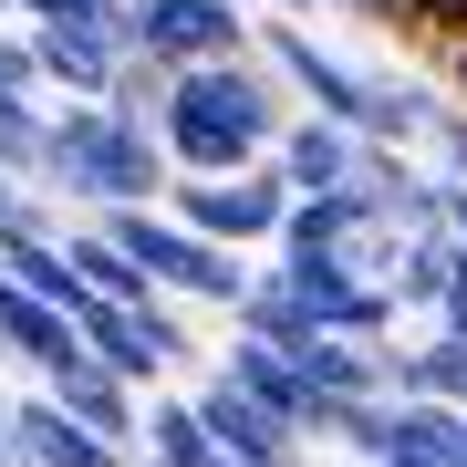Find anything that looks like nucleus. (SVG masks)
Masks as SVG:
<instances>
[{
  "instance_id": "9",
  "label": "nucleus",
  "mask_w": 467,
  "mask_h": 467,
  "mask_svg": "<svg viewBox=\"0 0 467 467\" xmlns=\"http://www.w3.org/2000/svg\"><path fill=\"white\" fill-rule=\"evenodd\" d=\"M198 416H208L218 447H229V467H312V457H301L312 436H301L291 416H270L260 395H239L229 374H208V384H198Z\"/></svg>"
},
{
  "instance_id": "24",
  "label": "nucleus",
  "mask_w": 467,
  "mask_h": 467,
  "mask_svg": "<svg viewBox=\"0 0 467 467\" xmlns=\"http://www.w3.org/2000/svg\"><path fill=\"white\" fill-rule=\"evenodd\" d=\"M32 229H52V187L0 167V239H32Z\"/></svg>"
},
{
  "instance_id": "15",
  "label": "nucleus",
  "mask_w": 467,
  "mask_h": 467,
  "mask_svg": "<svg viewBox=\"0 0 467 467\" xmlns=\"http://www.w3.org/2000/svg\"><path fill=\"white\" fill-rule=\"evenodd\" d=\"M73 343H84V333H73V312H52V301H42V291H21V281H0V364H11V374H32V384H42Z\"/></svg>"
},
{
  "instance_id": "5",
  "label": "nucleus",
  "mask_w": 467,
  "mask_h": 467,
  "mask_svg": "<svg viewBox=\"0 0 467 467\" xmlns=\"http://www.w3.org/2000/svg\"><path fill=\"white\" fill-rule=\"evenodd\" d=\"M125 42L167 73H198V63H239L260 52V21L239 0H125Z\"/></svg>"
},
{
  "instance_id": "7",
  "label": "nucleus",
  "mask_w": 467,
  "mask_h": 467,
  "mask_svg": "<svg viewBox=\"0 0 467 467\" xmlns=\"http://www.w3.org/2000/svg\"><path fill=\"white\" fill-rule=\"evenodd\" d=\"M260 63L291 84L301 115H333V125H364V73L374 63H353V52H333L312 32V21H291V11H270L260 21Z\"/></svg>"
},
{
  "instance_id": "26",
  "label": "nucleus",
  "mask_w": 467,
  "mask_h": 467,
  "mask_svg": "<svg viewBox=\"0 0 467 467\" xmlns=\"http://www.w3.org/2000/svg\"><path fill=\"white\" fill-rule=\"evenodd\" d=\"M322 11L364 21V32H416V0H322Z\"/></svg>"
},
{
  "instance_id": "19",
  "label": "nucleus",
  "mask_w": 467,
  "mask_h": 467,
  "mask_svg": "<svg viewBox=\"0 0 467 467\" xmlns=\"http://www.w3.org/2000/svg\"><path fill=\"white\" fill-rule=\"evenodd\" d=\"M146 467H229V447L208 436V416H198V395H156L146 405V447H135Z\"/></svg>"
},
{
  "instance_id": "17",
  "label": "nucleus",
  "mask_w": 467,
  "mask_h": 467,
  "mask_svg": "<svg viewBox=\"0 0 467 467\" xmlns=\"http://www.w3.org/2000/svg\"><path fill=\"white\" fill-rule=\"evenodd\" d=\"M457 229H416V239H405V250H395V270H384V291H395V312H426L436 322V301H447V281H457Z\"/></svg>"
},
{
  "instance_id": "32",
  "label": "nucleus",
  "mask_w": 467,
  "mask_h": 467,
  "mask_svg": "<svg viewBox=\"0 0 467 467\" xmlns=\"http://www.w3.org/2000/svg\"><path fill=\"white\" fill-rule=\"evenodd\" d=\"M11 11H21V0H0V21H11Z\"/></svg>"
},
{
  "instance_id": "21",
  "label": "nucleus",
  "mask_w": 467,
  "mask_h": 467,
  "mask_svg": "<svg viewBox=\"0 0 467 467\" xmlns=\"http://www.w3.org/2000/svg\"><path fill=\"white\" fill-rule=\"evenodd\" d=\"M63 250H73V270H84V291H94V301H156V281H146V270H135L115 239L94 229V218H84V229H63Z\"/></svg>"
},
{
  "instance_id": "4",
  "label": "nucleus",
  "mask_w": 467,
  "mask_h": 467,
  "mask_svg": "<svg viewBox=\"0 0 467 467\" xmlns=\"http://www.w3.org/2000/svg\"><path fill=\"white\" fill-rule=\"evenodd\" d=\"M167 208L187 218L198 239H229V250H281V218H291V177L270 167H229V177H177Z\"/></svg>"
},
{
  "instance_id": "20",
  "label": "nucleus",
  "mask_w": 467,
  "mask_h": 467,
  "mask_svg": "<svg viewBox=\"0 0 467 467\" xmlns=\"http://www.w3.org/2000/svg\"><path fill=\"white\" fill-rule=\"evenodd\" d=\"M229 322H239L250 343H281V353H301V343H312V312H301V291H291L270 260H260V281L239 291V312H229Z\"/></svg>"
},
{
  "instance_id": "11",
  "label": "nucleus",
  "mask_w": 467,
  "mask_h": 467,
  "mask_svg": "<svg viewBox=\"0 0 467 467\" xmlns=\"http://www.w3.org/2000/svg\"><path fill=\"white\" fill-rule=\"evenodd\" d=\"M11 436H21V457H32V467H146L135 447H115V436H94V426H73L42 384H32V395H11Z\"/></svg>"
},
{
  "instance_id": "16",
  "label": "nucleus",
  "mask_w": 467,
  "mask_h": 467,
  "mask_svg": "<svg viewBox=\"0 0 467 467\" xmlns=\"http://www.w3.org/2000/svg\"><path fill=\"white\" fill-rule=\"evenodd\" d=\"M218 374H229V384H239V395H260V405H270V416H291L301 436H312V384H301V364H291V353H281V343H250V333H239L229 353H218Z\"/></svg>"
},
{
  "instance_id": "14",
  "label": "nucleus",
  "mask_w": 467,
  "mask_h": 467,
  "mask_svg": "<svg viewBox=\"0 0 467 467\" xmlns=\"http://www.w3.org/2000/svg\"><path fill=\"white\" fill-rule=\"evenodd\" d=\"M270 167L291 177V198H322V187H353V167H364V135L333 125V115H291L281 146H270Z\"/></svg>"
},
{
  "instance_id": "22",
  "label": "nucleus",
  "mask_w": 467,
  "mask_h": 467,
  "mask_svg": "<svg viewBox=\"0 0 467 467\" xmlns=\"http://www.w3.org/2000/svg\"><path fill=\"white\" fill-rule=\"evenodd\" d=\"M42 146H52V104L42 94H0V167L42 187Z\"/></svg>"
},
{
  "instance_id": "10",
  "label": "nucleus",
  "mask_w": 467,
  "mask_h": 467,
  "mask_svg": "<svg viewBox=\"0 0 467 467\" xmlns=\"http://www.w3.org/2000/svg\"><path fill=\"white\" fill-rule=\"evenodd\" d=\"M42 395H52V405H63V416H73V426H94V436H115V447H146V395H135V384H125V374H104V364H94V353H84V343H73V353H63V364H52V374H42Z\"/></svg>"
},
{
  "instance_id": "8",
  "label": "nucleus",
  "mask_w": 467,
  "mask_h": 467,
  "mask_svg": "<svg viewBox=\"0 0 467 467\" xmlns=\"http://www.w3.org/2000/svg\"><path fill=\"white\" fill-rule=\"evenodd\" d=\"M270 270L301 291V312H312V333H353V343H384L395 333V291L374 281V270H353V260H281L270 250Z\"/></svg>"
},
{
  "instance_id": "3",
  "label": "nucleus",
  "mask_w": 467,
  "mask_h": 467,
  "mask_svg": "<svg viewBox=\"0 0 467 467\" xmlns=\"http://www.w3.org/2000/svg\"><path fill=\"white\" fill-rule=\"evenodd\" d=\"M21 32L42 52V94L104 104V84L125 73V0H21Z\"/></svg>"
},
{
  "instance_id": "29",
  "label": "nucleus",
  "mask_w": 467,
  "mask_h": 467,
  "mask_svg": "<svg viewBox=\"0 0 467 467\" xmlns=\"http://www.w3.org/2000/svg\"><path fill=\"white\" fill-rule=\"evenodd\" d=\"M0 467H32V457H21V436H11V395H0Z\"/></svg>"
},
{
  "instance_id": "13",
  "label": "nucleus",
  "mask_w": 467,
  "mask_h": 467,
  "mask_svg": "<svg viewBox=\"0 0 467 467\" xmlns=\"http://www.w3.org/2000/svg\"><path fill=\"white\" fill-rule=\"evenodd\" d=\"M384 218L364 208V187H322V198H291L281 218V260H353Z\"/></svg>"
},
{
  "instance_id": "2",
  "label": "nucleus",
  "mask_w": 467,
  "mask_h": 467,
  "mask_svg": "<svg viewBox=\"0 0 467 467\" xmlns=\"http://www.w3.org/2000/svg\"><path fill=\"white\" fill-rule=\"evenodd\" d=\"M42 187L73 208H156L177 187L156 125H125L115 104H52V146H42Z\"/></svg>"
},
{
  "instance_id": "28",
  "label": "nucleus",
  "mask_w": 467,
  "mask_h": 467,
  "mask_svg": "<svg viewBox=\"0 0 467 467\" xmlns=\"http://www.w3.org/2000/svg\"><path fill=\"white\" fill-rule=\"evenodd\" d=\"M436 333H457V343H467V260H457V281H447V301H436Z\"/></svg>"
},
{
  "instance_id": "30",
  "label": "nucleus",
  "mask_w": 467,
  "mask_h": 467,
  "mask_svg": "<svg viewBox=\"0 0 467 467\" xmlns=\"http://www.w3.org/2000/svg\"><path fill=\"white\" fill-rule=\"evenodd\" d=\"M447 229H457V250H467V187H447Z\"/></svg>"
},
{
  "instance_id": "12",
  "label": "nucleus",
  "mask_w": 467,
  "mask_h": 467,
  "mask_svg": "<svg viewBox=\"0 0 467 467\" xmlns=\"http://www.w3.org/2000/svg\"><path fill=\"white\" fill-rule=\"evenodd\" d=\"M436 115H447V94H436L426 73L374 63V73H364V125H353V135H364V146H405V156H416L426 135H436Z\"/></svg>"
},
{
  "instance_id": "31",
  "label": "nucleus",
  "mask_w": 467,
  "mask_h": 467,
  "mask_svg": "<svg viewBox=\"0 0 467 467\" xmlns=\"http://www.w3.org/2000/svg\"><path fill=\"white\" fill-rule=\"evenodd\" d=\"M260 11H291V21H312V11H322V0H260Z\"/></svg>"
},
{
  "instance_id": "25",
  "label": "nucleus",
  "mask_w": 467,
  "mask_h": 467,
  "mask_svg": "<svg viewBox=\"0 0 467 467\" xmlns=\"http://www.w3.org/2000/svg\"><path fill=\"white\" fill-rule=\"evenodd\" d=\"M426 156H436V177H447V187H467V104H457V94H447V115H436Z\"/></svg>"
},
{
  "instance_id": "27",
  "label": "nucleus",
  "mask_w": 467,
  "mask_h": 467,
  "mask_svg": "<svg viewBox=\"0 0 467 467\" xmlns=\"http://www.w3.org/2000/svg\"><path fill=\"white\" fill-rule=\"evenodd\" d=\"M416 32L447 52V42H467V0H416Z\"/></svg>"
},
{
  "instance_id": "6",
  "label": "nucleus",
  "mask_w": 467,
  "mask_h": 467,
  "mask_svg": "<svg viewBox=\"0 0 467 467\" xmlns=\"http://www.w3.org/2000/svg\"><path fill=\"white\" fill-rule=\"evenodd\" d=\"M73 333H84V353H94L104 374H125L135 395H156V384L187 364V322H177L167 291H156V301H84Z\"/></svg>"
},
{
  "instance_id": "18",
  "label": "nucleus",
  "mask_w": 467,
  "mask_h": 467,
  "mask_svg": "<svg viewBox=\"0 0 467 467\" xmlns=\"http://www.w3.org/2000/svg\"><path fill=\"white\" fill-rule=\"evenodd\" d=\"M384 374H395V395H436L467 416V343L457 333H426V343H384Z\"/></svg>"
},
{
  "instance_id": "1",
  "label": "nucleus",
  "mask_w": 467,
  "mask_h": 467,
  "mask_svg": "<svg viewBox=\"0 0 467 467\" xmlns=\"http://www.w3.org/2000/svg\"><path fill=\"white\" fill-rule=\"evenodd\" d=\"M291 115H301L291 84L260 63V52H239V63H198V73L167 84V104H156V146H167L177 177H229V167H260V156L281 146Z\"/></svg>"
},
{
  "instance_id": "23",
  "label": "nucleus",
  "mask_w": 467,
  "mask_h": 467,
  "mask_svg": "<svg viewBox=\"0 0 467 467\" xmlns=\"http://www.w3.org/2000/svg\"><path fill=\"white\" fill-rule=\"evenodd\" d=\"M167 84H177L167 63H146V52H125V73L104 84V104H115L125 125H156V104H167Z\"/></svg>"
}]
</instances>
